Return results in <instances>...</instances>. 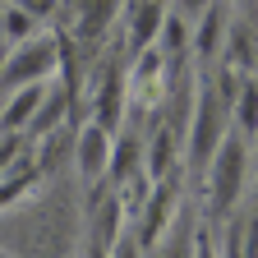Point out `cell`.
I'll use <instances>...</instances> for the list:
<instances>
[{
    "label": "cell",
    "mask_w": 258,
    "mask_h": 258,
    "mask_svg": "<svg viewBox=\"0 0 258 258\" xmlns=\"http://www.w3.org/2000/svg\"><path fill=\"white\" fill-rule=\"evenodd\" d=\"M235 129L253 143L258 139V74H244L240 97H235Z\"/></svg>",
    "instance_id": "30bf717a"
},
{
    "label": "cell",
    "mask_w": 258,
    "mask_h": 258,
    "mask_svg": "<svg viewBox=\"0 0 258 258\" xmlns=\"http://www.w3.org/2000/svg\"><path fill=\"white\" fill-rule=\"evenodd\" d=\"M212 5H217V0H171V10H175L180 19H189V23H199Z\"/></svg>",
    "instance_id": "5bb4252c"
},
{
    "label": "cell",
    "mask_w": 258,
    "mask_h": 258,
    "mask_svg": "<svg viewBox=\"0 0 258 258\" xmlns=\"http://www.w3.org/2000/svg\"><path fill=\"white\" fill-rule=\"evenodd\" d=\"M28 37H37V19H32L23 5H5V14H0V42H28Z\"/></svg>",
    "instance_id": "8fae6325"
},
{
    "label": "cell",
    "mask_w": 258,
    "mask_h": 258,
    "mask_svg": "<svg viewBox=\"0 0 258 258\" xmlns=\"http://www.w3.org/2000/svg\"><path fill=\"white\" fill-rule=\"evenodd\" d=\"M171 19V0H124V51L139 55L148 46H157L161 28Z\"/></svg>",
    "instance_id": "8992f818"
},
{
    "label": "cell",
    "mask_w": 258,
    "mask_h": 258,
    "mask_svg": "<svg viewBox=\"0 0 258 258\" xmlns=\"http://www.w3.org/2000/svg\"><path fill=\"white\" fill-rule=\"evenodd\" d=\"M60 70V32H37L19 46H10V55L0 60V88H23V83H46Z\"/></svg>",
    "instance_id": "7a4b0ae2"
},
{
    "label": "cell",
    "mask_w": 258,
    "mask_h": 258,
    "mask_svg": "<svg viewBox=\"0 0 258 258\" xmlns=\"http://www.w3.org/2000/svg\"><path fill=\"white\" fill-rule=\"evenodd\" d=\"M244 175H249V139L231 124V134L221 139V148H217V157H212V166H208V175H203V189H208V208H212V217H226V212L240 203V194H244Z\"/></svg>",
    "instance_id": "6da1fadb"
},
{
    "label": "cell",
    "mask_w": 258,
    "mask_h": 258,
    "mask_svg": "<svg viewBox=\"0 0 258 258\" xmlns=\"http://www.w3.org/2000/svg\"><path fill=\"white\" fill-rule=\"evenodd\" d=\"M28 148H32V139H28V134H0V175L14 171L19 161L28 157Z\"/></svg>",
    "instance_id": "7c38bea8"
},
{
    "label": "cell",
    "mask_w": 258,
    "mask_h": 258,
    "mask_svg": "<svg viewBox=\"0 0 258 258\" xmlns=\"http://www.w3.org/2000/svg\"><path fill=\"white\" fill-rule=\"evenodd\" d=\"M194 258H217V249H212V231H203V226H199V244H194Z\"/></svg>",
    "instance_id": "2e32d148"
},
{
    "label": "cell",
    "mask_w": 258,
    "mask_h": 258,
    "mask_svg": "<svg viewBox=\"0 0 258 258\" xmlns=\"http://www.w3.org/2000/svg\"><path fill=\"white\" fill-rule=\"evenodd\" d=\"M14 5H23L37 23H46V19H55V14H60V0H14Z\"/></svg>",
    "instance_id": "9a60e30c"
},
{
    "label": "cell",
    "mask_w": 258,
    "mask_h": 258,
    "mask_svg": "<svg viewBox=\"0 0 258 258\" xmlns=\"http://www.w3.org/2000/svg\"><path fill=\"white\" fill-rule=\"evenodd\" d=\"M55 79L46 83H23L5 97V106H0V134H28V124L37 120V111L46 106V97H51Z\"/></svg>",
    "instance_id": "52a82bcc"
},
{
    "label": "cell",
    "mask_w": 258,
    "mask_h": 258,
    "mask_svg": "<svg viewBox=\"0 0 258 258\" xmlns=\"http://www.w3.org/2000/svg\"><path fill=\"white\" fill-rule=\"evenodd\" d=\"M226 32H231V19H226V0L217 5L194 23V60L199 64H217L221 51H226Z\"/></svg>",
    "instance_id": "ba28073f"
},
{
    "label": "cell",
    "mask_w": 258,
    "mask_h": 258,
    "mask_svg": "<svg viewBox=\"0 0 258 258\" xmlns=\"http://www.w3.org/2000/svg\"><path fill=\"white\" fill-rule=\"evenodd\" d=\"M111 157H115V134L97 120H83L74 129V171L92 194H102V180H111Z\"/></svg>",
    "instance_id": "3957f363"
},
{
    "label": "cell",
    "mask_w": 258,
    "mask_h": 258,
    "mask_svg": "<svg viewBox=\"0 0 258 258\" xmlns=\"http://www.w3.org/2000/svg\"><path fill=\"white\" fill-rule=\"evenodd\" d=\"M106 258H143V240H139L134 231H124V235L106 249Z\"/></svg>",
    "instance_id": "4fadbf2b"
},
{
    "label": "cell",
    "mask_w": 258,
    "mask_h": 258,
    "mask_svg": "<svg viewBox=\"0 0 258 258\" xmlns=\"http://www.w3.org/2000/svg\"><path fill=\"white\" fill-rule=\"evenodd\" d=\"M5 5H14V0H5Z\"/></svg>",
    "instance_id": "ac0fdd59"
},
{
    "label": "cell",
    "mask_w": 258,
    "mask_h": 258,
    "mask_svg": "<svg viewBox=\"0 0 258 258\" xmlns=\"http://www.w3.org/2000/svg\"><path fill=\"white\" fill-rule=\"evenodd\" d=\"M0 14H5V0H0Z\"/></svg>",
    "instance_id": "e0dca14e"
},
{
    "label": "cell",
    "mask_w": 258,
    "mask_h": 258,
    "mask_svg": "<svg viewBox=\"0 0 258 258\" xmlns=\"http://www.w3.org/2000/svg\"><path fill=\"white\" fill-rule=\"evenodd\" d=\"M124 111H129V70H120V51H111V60L102 64V79H97L88 120H97L102 129L120 134L124 129Z\"/></svg>",
    "instance_id": "277c9868"
},
{
    "label": "cell",
    "mask_w": 258,
    "mask_h": 258,
    "mask_svg": "<svg viewBox=\"0 0 258 258\" xmlns=\"http://www.w3.org/2000/svg\"><path fill=\"white\" fill-rule=\"evenodd\" d=\"M194 244H199V226H194V212L184 208L171 221V231L152 244V258H194Z\"/></svg>",
    "instance_id": "9c48e42d"
},
{
    "label": "cell",
    "mask_w": 258,
    "mask_h": 258,
    "mask_svg": "<svg viewBox=\"0 0 258 258\" xmlns=\"http://www.w3.org/2000/svg\"><path fill=\"white\" fill-rule=\"evenodd\" d=\"M60 10L70 14L74 42L88 46V51H97L111 37V23L124 14V0H60Z\"/></svg>",
    "instance_id": "5b68a950"
}]
</instances>
